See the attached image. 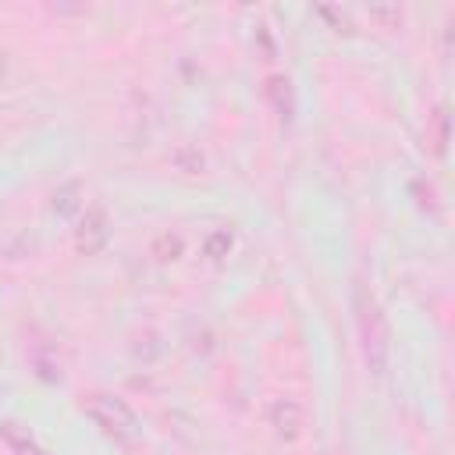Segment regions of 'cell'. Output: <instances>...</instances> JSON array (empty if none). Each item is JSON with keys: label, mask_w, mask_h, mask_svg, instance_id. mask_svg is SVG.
Here are the masks:
<instances>
[{"label": "cell", "mask_w": 455, "mask_h": 455, "mask_svg": "<svg viewBox=\"0 0 455 455\" xmlns=\"http://www.w3.org/2000/svg\"><path fill=\"white\" fill-rule=\"evenodd\" d=\"M7 75V57H4V50H0V78Z\"/></svg>", "instance_id": "cell-14"}, {"label": "cell", "mask_w": 455, "mask_h": 455, "mask_svg": "<svg viewBox=\"0 0 455 455\" xmlns=\"http://www.w3.org/2000/svg\"><path fill=\"white\" fill-rule=\"evenodd\" d=\"M316 14H320L334 32H345V36L355 32V21H352V14H348L345 7H331V4H323V7H316Z\"/></svg>", "instance_id": "cell-12"}, {"label": "cell", "mask_w": 455, "mask_h": 455, "mask_svg": "<svg viewBox=\"0 0 455 455\" xmlns=\"http://www.w3.org/2000/svg\"><path fill=\"white\" fill-rule=\"evenodd\" d=\"M263 92H267L270 107H274L284 121H291V114H295V89H291V82H288L284 75H270L267 85H263Z\"/></svg>", "instance_id": "cell-5"}, {"label": "cell", "mask_w": 455, "mask_h": 455, "mask_svg": "<svg viewBox=\"0 0 455 455\" xmlns=\"http://www.w3.org/2000/svg\"><path fill=\"white\" fill-rule=\"evenodd\" d=\"M0 437H4L14 451H21V455H39V451H36V441H32V434H28V427H21V423H14V419L0 423Z\"/></svg>", "instance_id": "cell-7"}, {"label": "cell", "mask_w": 455, "mask_h": 455, "mask_svg": "<svg viewBox=\"0 0 455 455\" xmlns=\"http://www.w3.org/2000/svg\"><path fill=\"white\" fill-rule=\"evenodd\" d=\"M448 110L444 107H437L434 110V117H430V135H427V142H430V149L437 153V156H444L448 153Z\"/></svg>", "instance_id": "cell-10"}, {"label": "cell", "mask_w": 455, "mask_h": 455, "mask_svg": "<svg viewBox=\"0 0 455 455\" xmlns=\"http://www.w3.org/2000/svg\"><path fill=\"white\" fill-rule=\"evenodd\" d=\"M267 419H270V427H274V434H277L281 441H299V437H302L306 412H302V405H299L295 398H274Z\"/></svg>", "instance_id": "cell-4"}, {"label": "cell", "mask_w": 455, "mask_h": 455, "mask_svg": "<svg viewBox=\"0 0 455 455\" xmlns=\"http://www.w3.org/2000/svg\"><path fill=\"white\" fill-rule=\"evenodd\" d=\"M352 320H355L359 355H363L366 370L373 377H384L387 363H391V327H387V316H384L377 295L363 281L352 284Z\"/></svg>", "instance_id": "cell-1"}, {"label": "cell", "mask_w": 455, "mask_h": 455, "mask_svg": "<svg viewBox=\"0 0 455 455\" xmlns=\"http://www.w3.org/2000/svg\"><path fill=\"white\" fill-rule=\"evenodd\" d=\"M231 245H235L231 228H213V231L206 235V242H203V256L213 259V263H220V259L231 252Z\"/></svg>", "instance_id": "cell-8"}, {"label": "cell", "mask_w": 455, "mask_h": 455, "mask_svg": "<svg viewBox=\"0 0 455 455\" xmlns=\"http://www.w3.org/2000/svg\"><path fill=\"white\" fill-rule=\"evenodd\" d=\"M366 14L377 28H402V21H405V11L398 4H373Z\"/></svg>", "instance_id": "cell-11"}, {"label": "cell", "mask_w": 455, "mask_h": 455, "mask_svg": "<svg viewBox=\"0 0 455 455\" xmlns=\"http://www.w3.org/2000/svg\"><path fill=\"white\" fill-rule=\"evenodd\" d=\"M82 185L78 181H68V185H60L57 192H53V210H57V217H71V213H78L82 210Z\"/></svg>", "instance_id": "cell-9"}, {"label": "cell", "mask_w": 455, "mask_h": 455, "mask_svg": "<svg viewBox=\"0 0 455 455\" xmlns=\"http://www.w3.org/2000/svg\"><path fill=\"white\" fill-rule=\"evenodd\" d=\"M85 416L114 441H135L139 437V416L132 412V405L110 391H96L85 398Z\"/></svg>", "instance_id": "cell-2"}, {"label": "cell", "mask_w": 455, "mask_h": 455, "mask_svg": "<svg viewBox=\"0 0 455 455\" xmlns=\"http://www.w3.org/2000/svg\"><path fill=\"white\" fill-rule=\"evenodd\" d=\"M174 167L185 171V174H203L206 160H203V153L196 146H181V149H174Z\"/></svg>", "instance_id": "cell-13"}, {"label": "cell", "mask_w": 455, "mask_h": 455, "mask_svg": "<svg viewBox=\"0 0 455 455\" xmlns=\"http://www.w3.org/2000/svg\"><path fill=\"white\" fill-rule=\"evenodd\" d=\"M153 256H156L160 263L181 259V256H185V238H181L178 231H160V235L153 238Z\"/></svg>", "instance_id": "cell-6"}, {"label": "cell", "mask_w": 455, "mask_h": 455, "mask_svg": "<svg viewBox=\"0 0 455 455\" xmlns=\"http://www.w3.org/2000/svg\"><path fill=\"white\" fill-rule=\"evenodd\" d=\"M107 242H110L107 210H103L100 203L82 206V217H78V228H75V245H78V252H82V256H96Z\"/></svg>", "instance_id": "cell-3"}]
</instances>
